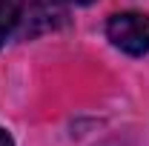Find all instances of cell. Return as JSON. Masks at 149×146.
Instances as JSON below:
<instances>
[{
  "label": "cell",
  "instance_id": "6da1fadb",
  "mask_svg": "<svg viewBox=\"0 0 149 146\" xmlns=\"http://www.w3.org/2000/svg\"><path fill=\"white\" fill-rule=\"evenodd\" d=\"M106 35L112 46H118L120 52L132 57L149 55V15L143 12H120L112 15L106 23Z\"/></svg>",
  "mask_w": 149,
  "mask_h": 146
},
{
  "label": "cell",
  "instance_id": "7a4b0ae2",
  "mask_svg": "<svg viewBox=\"0 0 149 146\" xmlns=\"http://www.w3.org/2000/svg\"><path fill=\"white\" fill-rule=\"evenodd\" d=\"M23 12H26V0H0V46L20 26Z\"/></svg>",
  "mask_w": 149,
  "mask_h": 146
},
{
  "label": "cell",
  "instance_id": "3957f363",
  "mask_svg": "<svg viewBox=\"0 0 149 146\" xmlns=\"http://www.w3.org/2000/svg\"><path fill=\"white\" fill-rule=\"evenodd\" d=\"M0 146H15V140H12V135H9L6 129H0Z\"/></svg>",
  "mask_w": 149,
  "mask_h": 146
},
{
  "label": "cell",
  "instance_id": "277c9868",
  "mask_svg": "<svg viewBox=\"0 0 149 146\" xmlns=\"http://www.w3.org/2000/svg\"><path fill=\"white\" fill-rule=\"evenodd\" d=\"M72 3H80V6H86V3H92V0H72Z\"/></svg>",
  "mask_w": 149,
  "mask_h": 146
}]
</instances>
